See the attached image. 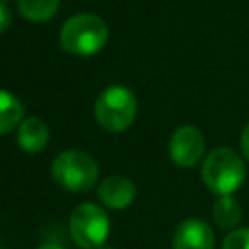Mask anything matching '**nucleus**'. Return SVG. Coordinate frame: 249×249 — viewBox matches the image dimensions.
Returning a JSON list of instances; mask_svg holds the SVG:
<instances>
[{
	"instance_id": "1",
	"label": "nucleus",
	"mask_w": 249,
	"mask_h": 249,
	"mask_svg": "<svg viewBox=\"0 0 249 249\" xmlns=\"http://www.w3.org/2000/svg\"><path fill=\"white\" fill-rule=\"evenodd\" d=\"M107 23L95 14H76L60 29V47L72 56H93L107 45Z\"/></svg>"
},
{
	"instance_id": "2",
	"label": "nucleus",
	"mask_w": 249,
	"mask_h": 249,
	"mask_svg": "<svg viewBox=\"0 0 249 249\" xmlns=\"http://www.w3.org/2000/svg\"><path fill=\"white\" fill-rule=\"evenodd\" d=\"M245 179V163L241 156L226 146L214 148L202 163V181L210 193L228 196L235 193Z\"/></svg>"
},
{
	"instance_id": "3",
	"label": "nucleus",
	"mask_w": 249,
	"mask_h": 249,
	"mask_svg": "<svg viewBox=\"0 0 249 249\" xmlns=\"http://www.w3.org/2000/svg\"><path fill=\"white\" fill-rule=\"evenodd\" d=\"M138 101L132 89L123 84H113L105 88L95 101V121L107 132L126 130L136 117Z\"/></svg>"
},
{
	"instance_id": "4",
	"label": "nucleus",
	"mask_w": 249,
	"mask_h": 249,
	"mask_svg": "<svg viewBox=\"0 0 249 249\" xmlns=\"http://www.w3.org/2000/svg\"><path fill=\"white\" fill-rule=\"evenodd\" d=\"M51 177L56 185L70 193L89 191L99 177L97 161L82 150L60 152L51 163Z\"/></svg>"
},
{
	"instance_id": "5",
	"label": "nucleus",
	"mask_w": 249,
	"mask_h": 249,
	"mask_svg": "<svg viewBox=\"0 0 249 249\" xmlns=\"http://www.w3.org/2000/svg\"><path fill=\"white\" fill-rule=\"evenodd\" d=\"M70 235L82 249H99L109 237L111 222L107 212L95 202H82L70 214Z\"/></svg>"
},
{
	"instance_id": "6",
	"label": "nucleus",
	"mask_w": 249,
	"mask_h": 249,
	"mask_svg": "<svg viewBox=\"0 0 249 249\" xmlns=\"http://www.w3.org/2000/svg\"><path fill=\"white\" fill-rule=\"evenodd\" d=\"M169 156L177 167H195L204 156V136L196 126H179L169 140Z\"/></svg>"
},
{
	"instance_id": "7",
	"label": "nucleus",
	"mask_w": 249,
	"mask_h": 249,
	"mask_svg": "<svg viewBox=\"0 0 249 249\" xmlns=\"http://www.w3.org/2000/svg\"><path fill=\"white\" fill-rule=\"evenodd\" d=\"M173 249H214V231L200 218L183 220L173 231Z\"/></svg>"
},
{
	"instance_id": "8",
	"label": "nucleus",
	"mask_w": 249,
	"mask_h": 249,
	"mask_svg": "<svg viewBox=\"0 0 249 249\" xmlns=\"http://www.w3.org/2000/svg\"><path fill=\"white\" fill-rule=\"evenodd\" d=\"M97 196L103 206L113 210H123L132 204L136 196V187L126 175H109L99 183Z\"/></svg>"
},
{
	"instance_id": "9",
	"label": "nucleus",
	"mask_w": 249,
	"mask_h": 249,
	"mask_svg": "<svg viewBox=\"0 0 249 249\" xmlns=\"http://www.w3.org/2000/svg\"><path fill=\"white\" fill-rule=\"evenodd\" d=\"M18 146L27 154H39L49 144V128L39 117H25L18 126Z\"/></svg>"
},
{
	"instance_id": "10",
	"label": "nucleus",
	"mask_w": 249,
	"mask_h": 249,
	"mask_svg": "<svg viewBox=\"0 0 249 249\" xmlns=\"http://www.w3.org/2000/svg\"><path fill=\"white\" fill-rule=\"evenodd\" d=\"M25 117L23 103L10 91L0 89V136L12 132L21 124Z\"/></svg>"
},
{
	"instance_id": "11",
	"label": "nucleus",
	"mask_w": 249,
	"mask_h": 249,
	"mask_svg": "<svg viewBox=\"0 0 249 249\" xmlns=\"http://www.w3.org/2000/svg\"><path fill=\"white\" fill-rule=\"evenodd\" d=\"M212 218H214V222L220 228H224V230H235V226L243 218V208H241V204L231 195L218 196V200L214 202V208H212Z\"/></svg>"
},
{
	"instance_id": "12",
	"label": "nucleus",
	"mask_w": 249,
	"mask_h": 249,
	"mask_svg": "<svg viewBox=\"0 0 249 249\" xmlns=\"http://www.w3.org/2000/svg\"><path fill=\"white\" fill-rule=\"evenodd\" d=\"M60 0H18V12L33 23L49 21L56 16Z\"/></svg>"
},
{
	"instance_id": "13",
	"label": "nucleus",
	"mask_w": 249,
	"mask_h": 249,
	"mask_svg": "<svg viewBox=\"0 0 249 249\" xmlns=\"http://www.w3.org/2000/svg\"><path fill=\"white\" fill-rule=\"evenodd\" d=\"M222 249H249V228H235V230H231L224 237Z\"/></svg>"
},
{
	"instance_id": "14",
	"label": "nucleus",
	"mask_w": 249,
	"mask_h": 249,
	"mask_svg": "<svg viewBox=\"0 0 249 249\" xmlns=\"http://www.w3.org/2000/svg\"><path fill=\"white\" fill-rule=\"evenodd\" d=\"M12 19H14L12 10L8 8L6 2H0V33L8 31V27L12 25Z\"/></svg>"
},
{
	"instance_id": "15",
	"label": "nucleus",
	"mask_w": 249,
	"mask_h": 249,
	"mask_svg": "<svg viewBox=\"0 0 249 249\" xmlns=\"http://www.w3.org/2000/svg\"><path fill=\"white\" fill-rule=\"evenodd\" d=\"M239 146H241L243 158L249 161V123L245 124V128H243V132H241V136H239Z\"/></svg>"
},
{
	"instance_id": "16",
	"label": "nucleus",
	"mask_w": 249,
	"mask_h": 249,
	"mask_svg": "<svg viewBox=\"0 0 249 249\" xmlns=\"http://www.w3.org/2000/svg\"><path fill=\"white\" fill-rule=\"evenodd\" d=\"M37 249H64V247H62V245H58V243H54V241H49V243L39 245Z\"/></svg>"
},
{
	"instance_id": "17",
	"label": "nucleus",
	"mask_w": 249,
	"mask_h": 249,
	"mask_svg": "<svg viewBox=\"0 0 249 249\" xmlns=\"http://www.w3.org/2000/svg\"><path fill=\"white\" fill-rule=\"evenodd\" d=\"M99 249H111V247H99Z\"/></svg>"
},
{
	"instance_id": "18",
	"label": "nucleus",
	"mask_w": 249,
	"mask_h": 249,
	"mask_svg": "<svg viewBox=\"0 0 249 249\" xmlns=\"http://www.w3.org/2000/svg\"><path fill=\"white\" fill-rule=\"evenodd\" d=\"M0 2H10V0H0Z\"/></svg>"
}]
</instances>
